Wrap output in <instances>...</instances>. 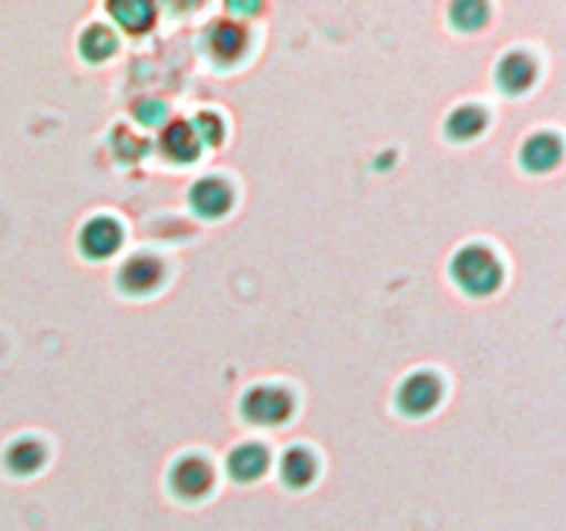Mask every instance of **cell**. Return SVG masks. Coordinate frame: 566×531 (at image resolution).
I'll return each instance as SVG.
<instances>
[{
	"label": "cell",
	"instance_id": "obj_1",
	"mask_svg": "<svg viewBox=\"0 0 566 531\" xmlns=\"http://www.w3.org/2000/svg\"><path fill=\"white\" fill-rule=\"evenodd\" d=\"M451 274L462 291L473 293V296H486V293L501 285L503 266L492 249L481 247V243H470L453 258Z\"/></svg>",
	"mask_w": 566,
	"mask_h": 531
},
{
	"label": "cell",
	"instance_id": "obj_2",
	"mask_svg": "<svg viewBox=\"0 0 566 531\" xmlns=\"http://www.w3.org/2000/svg\"><path fill=\"white\" fill-rule=\"evenodd\" d=\"M241 413L249 424L258 426H276L285 424L293 415V396L285 387L276 385H258L247 391L241 402Z\"/></svg>",
	"mask_w": 566,
	"mask_h": 531
},
{
	"label": "cell",
	"instance_id": "obj_3",
	"mask_svg": "<svg viewBox=\"0 0 566 531\" xmlns=\"http://www.w3.org/2000/svg\"><path fill=\"white\" fill-rule=\"evenodd\" d=\"M169 487L177 498L182 501H199L202 496H208L210 487H213V470L205 459L199 457H182L180 462H175L169 473Z\"/></svg>",
	"mask_w": 566,
	"mask_h": 531
},
{
	"label": "cell",
	"instance_id": "obj_4",
	"mask_svg": "<svg viewBox=\"0 0 566 531\" xmlns=\"http://www.w3.org/2000/svg\"><path fill=\"white\" fill-rule=\"evenodd\" d=\"M440 396H442L440 379H437L434 374L420 371V374L407 376V379L401 382L396 402L403 415H426L437 407Z\"/></svg>",
	"mask_w": 566,
	"mask_h": 531
},
{
	"label": "cell",
	"instance_id": "obj_5",
	"mask_svg": "<svg viewBox=\"0 0 566 531\" xmlns=\"http://www.w3.org/2000/svg\"><path fill=\"white\" fill-rule=\"evenodd\" d=\"M122 243V227L108 216H97V219L86 221L81 230V249L86 258L105 260L119 249Z\"/></svg>",
	"mask_w": 566,
	"mask_h": 531
},
{
	"label": "cell",
	"instance_id": "obj_6",
	"mask_svg": "<svg viewBox=\"0 0 566 531\" xmlns=\"http://www.w3.org/2000/svg\"><path fill=\"white\" fill-rule=\"evenodd\" d=\"M232 199H235V194H232L230 183L219 180V177H205V180H199L191 188L193 210L199 216H205V219H219V216H224L232 208Z\"/></svg>",
	"mask_w": 566,
	"mask_h": 531
},
{
	"label": "cell",
	"instance_id": "obj_7",
	"mask_svg": "<svg viewBox=\"0 0 566 531\" xmlns=\"http://www.w3.org/2000/svg\"><path fill=\"white\" fill-rule=\"evenodd\" d=\"M164 280V266L153 254H133L119 269V285L130 293L155 291Z\"/></svg>",
	"mask_w": 566,
	"mask_h": 531
},
{
	"label": "cell",
	"instance_id": "obj_8",
	"mask_svg": "<svg viewBox=\"0 0 566 531\" xmlns=\"http://www.w3.org/2000/svg\"><path fill=\"white\" fill-rule=\"evenodd\" d=\"M208 50L216 61L230 64V61L241 59V53L247 50V31H243V25H238V22L221 20L219 25L210 28Z\"/></svg>",
	"mask_w": 566,
	"mask_h": 531
},
{
	"label": "cell",
	"instance_id": "obj_9",
	"mask_svg": "<svg viewBox=\"0 0 566 531\" xmlns=\"http://www.w3.org/2000/svg\"><path fill=\"white\" fill-rule=\"evenodd\" d=\"M534 81H536V61L531 59L528 53L514 50V53L503 55V61L497 64V83H501L506 92L512 94L525 92Z\"/></svg>",
	"mask_w": 566,
	"mask_h": 531
},
{
	"label": "cell",
	"instance_id": "obj_10",
	"mask_svg": "<svg viewBox=\"0 0 566 531\" xmlns=\"http://www.w3.org/2000/svg\"><path fill=\"white\" fill-rule=\"evenodd\" d=\"M227 470H230L232 479L238 481H254L269 470V451L258 442H247V446H238L235 451L227 459Z\"/></svg>",
	"mask_w": 566,
	"mask_h": 531
},
{
	"label": "cell",
	"instance_id": "obj_11",
	"mask_svg": "<svg viewBox=\"0 0 566 531\" xmlns=\"http://www.w3.org/2000/svg\"><path fill=\"white\" fill-rule=\"evenodd\" d=\"M160 149L166 153V158L188 164V160H193L199 155V138L188 122H171V125L160 133Z\"/></svg>",
	"mask_w": 566,
	"mask_h": 531
},
{
	"label": "cell",
	"instance_id": "obj_12",
	"mask_svg": "<svg viewBox=\"0 0 566 531\" xmlns=\"http://www.w3.org/2000/svg\"><path fill=\"white\" fill-rule=\"evenodd\" d=\"M315 470H318V462H315L313 454L302 446H293L282 454V462H280V473L282 481L293 490H302L307 487L310 481L315 479Z\"/></svg>",
	"mask_w": 566,
	"mask_h": 531
},
{
	"label": "cell",
	"instance_id": "obj_13",
	"mask_svg": "<svg viewBox=\"0 0 566 531\" xmlns=\"http://www.w3.org/2000/svg\"><path fill=\"white\" fill-rule=\"evenodd\" d=\"M562 160V142L553 133H536L525 142L523 164L531 171H551Z\"/></svg>",
	"mask_w": 566,
	"mask_h": 531
},
{
	"label": "cell",
	"instance_id": "obj_14",
	"mask_svg": "<svg viewBox=\"0 0 566 531\" xmlns=\"http://www.w3.org/2000/svg\"><path fill=\"white\" fill-rule=\"evenodd\" d=\"M44 462V448L39 440H17L11 442L9 451H6V468L11 470V473H20V476H28L33 473V470L42 468Z\"/></svg>",
	"mask_w": 566,
	"mask_h": 531
},
{
	"label": "cell",
	"instance_id": "obj_15",
	"mask_svg": "<svg viewBox=\"0 0 566 531\" xmlns=\"http://www.w3.org/2000/svg\"><path fill=\"white\" fill-rule=\"evenodd\" d=\"M486 127V114L481 105H462V108L453 111L446 122L448 136L457 138V142H468V138L479 136Z\"/></svg>",
	"mask_w": 566,
	"mask_h": 531
},
{
	"label": "cell",
	"instance_id": "obj_16",
	"mask_svg": "<svg viewBox=\"0 0 566 531\" xmlns=\"http://www.w3.org/2000/svg\"><path fill=\"white\" fill-rule=\"evenodd\" d=\"M116 50V37L111 33V28L105 25H92L83 31L81 37V53L88 61H105Z\"/></svg>",
	"mask_w": 566,
	"mask_h": 531
},
{
	"label": "cell",
	"instance_id": "obj_17",
	"mask_svg": "<svg viewBox=\"0 0 566 531\" xmlns=\"http://www.w3.org/2000/svg\"><path fill=\"white\" fill-rule=\"evenodd\" d=\"M111 14H114V20L119 22L125 31H144V28L153 25V6L147 3H114L111 6Z\"/></svg>",
	"mask_w": 566,
	"mask_h": 531
},
{
	"label": "cell",
	"instance_id": "obj_18",
	"mask_svg": "<svg viewBox=\"0 0 566 531\" xmlns=\"http://www.w3.org/2000/svg\"><path fill=\"white\" fill-rule=\"evenodd\" d=\"M193 133H197L199 144L208 142V144H219L221 136H224V125H221L219 116L213 114V111H202V114H197V119L191 122Z\"/></svg>",
	"mask_w": 566,
	"mask_h": 531
},
{
	"label": "cell",
	"instance_id": "obj_19",
	"mask_svg": "<svg viewBox=\"0 0 566 531\" xmlns=\"http://www.w3.org/2000/svg\"><path fill=\"white\" fill-rule=\"evenodd\" d=\"M451 17H453V25L473 31V28L484 25L486 6L484 3H459L451 9Z\"/></svg>",
	"mask_w": 566,
	"mask_h": 531
},
{
	"label": "cell",
	"instance_id": "obj_20",
	"mask_svg": "<svg viewBox=\"0 0 566 531\" xmlns=\"http://www.w3.org/2000/svg\"><path fill=\"white\" fill-rule=\"evenodd\" d=\"M136 119L144 122V125H158L160 119L166 116V105L158 103V100H142V103H136Z\"/></svg>",
	"mask_w": 566,
	"mask_h": 531
}]
</instances>
